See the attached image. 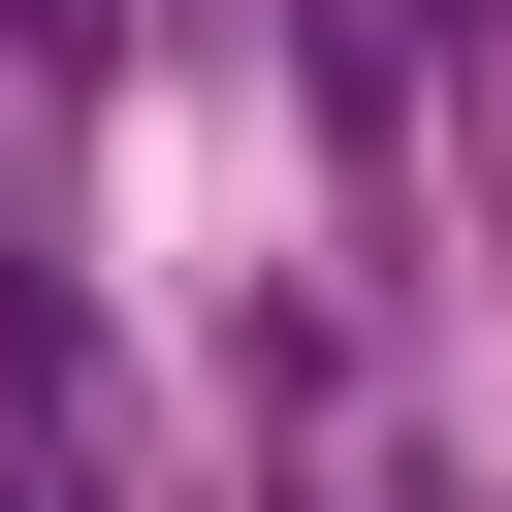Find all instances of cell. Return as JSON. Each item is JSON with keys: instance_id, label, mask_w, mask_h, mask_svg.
<instances>
[{"instance_id": "1", "label": "cell", "mask_w": 512, "mask_h": 512, "mask_svg": "<svg viewBox=\"0 0 512 512\" xmlns=\"http://www.w3.org/2000/svg\"><path fill=\"white\" fill-rule=\"evenodd\" d=\"M0 64H96V0H0Z\"/></svg>"}]
</instances>
